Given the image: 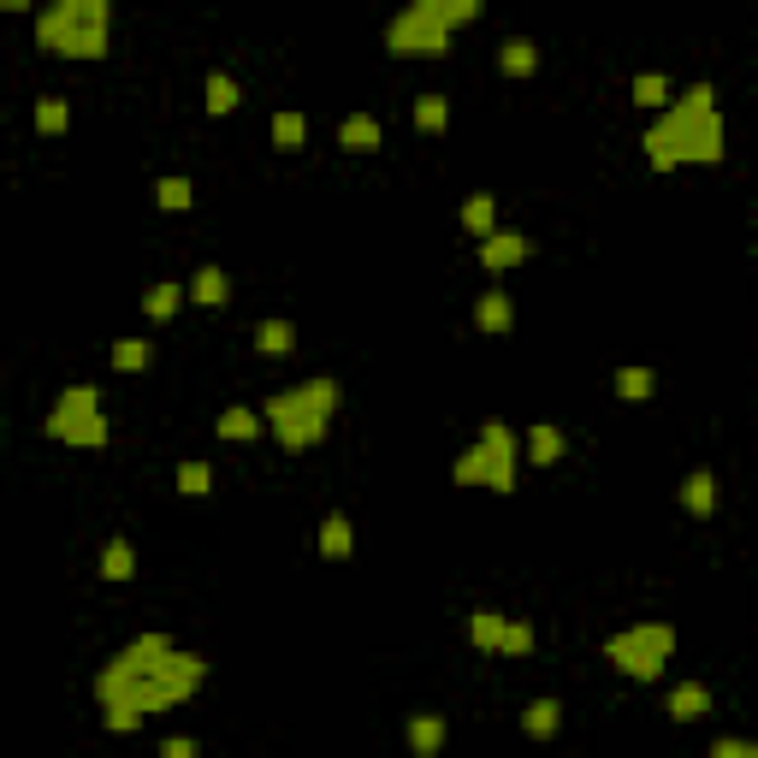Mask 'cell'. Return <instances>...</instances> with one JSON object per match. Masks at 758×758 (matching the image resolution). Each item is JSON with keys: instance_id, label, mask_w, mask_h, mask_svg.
I'll list each match as a JSON object with an SVG mask.
<instances>
[{"instance_id": "cell-1", "label": "cell", "mask_w": 758, "mask_h": 758, "mask_svg": "<svg viewBox=\"0 0 758 758\" xmlns=\"http://www.w3.org/2000/svg\"><path fill=\"white\" fill-rule=\"evenodd\" d=\"M208 681V658L179 646L172 634H137L95 669V705L107 735H130L149 717H166L184 699L202 693Z\"/></svg>"}, {"instance_id": "cell-2", "label": "cell", "mask_w": 758, "mask_h": 758, "mask_svg": "<svg viewBox=\"0 0 758 758\" xmlns=\"http://www.w3.org/2000/svg\"><path fill=\"white\" fill-rule=\"evenodd\" d=\"M646 160H652V172L717 166V160H723V113H717V90H711V83L681 90L658 119H652Z\"/></svg>"}, {"instance_id": "cell-3", "label": "cell", "mask_w": 758, "mask_h": 758, "mask_svg": "<svg viewBox=\"0 0 758 758\" xmlns=\"http://www.w3.org/2000/svg\"><path fill=\"white\" fill-rule=\"evenodd\" d=\"M480 19H486V0H410L386 24V54L391 60H445L450 36Z\"/></svg>"}, {"instance_id": "cell-4", "label": "cell", "mask_w": 758, "mask_h": 758, "mask_svg": "<svg viewBox=\"0 0 758 758\" xmlns=\"http://www.w3.org/2000/svg\"><path fill=\"white\" fill-rule=\"evenodd\" d=\"M338 403H344V386L320 374V379H302V386H290V391H273V398L261 403V421H267V433L285 450H314L332 433Z\"/></svg>"}, {"instance_id": "cell-5", "label": "cell", "mask_w": 758, "mask_h": 758, "mask_svg": "<svg viewBox=\"0 0 758 758\" xmlns=\"http://www.w3.org/2000/svg\"><path fill=\"white\" fill-rule=\"evenodd\" d=\"M113 42V7L107 0H54L36 12V48L54 60H107Z\"/></svg>"}, {"instance_id": "cell-6", "label": "cell", "mask_w": 758, "mask_h": 758, "mask_svg": "<svg viewBox=\"0 0 758 758\" xmlns=\"http://www.w3.org/2000/svg\"><path fill=\"white\" fill-rule=\"evenodd\" d=\"M516 474H521V433L509 421H486L474 433V445L450 462L457 486H486V492H516Z\"/></svg>"}, {"instance_id": "cell-7", "label": "cell", "mask_w": 758, "mask_h": 758, "mask_svg": "<svg viewBox=\"0 0 758 758\" xmlns=\"http://www.w3.org/2000/svg\"><path fill=\"white\" fill-rule=\"evenodd\" d=\"M605 658L629 681H664V664L676 658V629L669 622H634V629L605 640Z\"/></svg>"}, {"instance_id": "cell-8", "label": "cell", "mask_w": 758, "mask_h": 758, "mask_svg": "<svg viewBox=\"0 0 758 758\" xmlns=\"http://www.w3.org/2000/svg\"><path fill=\"white\" fill-rule=\"evenodd\" d=\"M42 433H48L54 445H71V450H101L113 439L107 415H101V386H66L60 398H54L48 421H42Z\"/></svg>"}, {"instance_id": "cell-9", "label": "cell", "mask_w": 758, "mask_h": 758, "mask_svg": "<svg viewBox=\"0 0 758 758\" xmlns=\"http://www.w3.org/2000/svg\"><path fill=\"white\" fill-rule=\"evenodd\" d=\"M474 255H480V267L486 273H509V267H521V261H533V238H521V231H492V238H480L474 243Z\"/></svg>"}, {"instance_id": "cell-10", "label": "cell", "mask_w": 758, "mask_h": 758, "mask_svg": "<svg viewBox=\"0 0 758 758\" xmlns=\"http://www.w3.org/2000/svg\"><path fill=\"white\" fill-rule=\"evenodd\" d=\"M509 326H516V302H509V290H504V285L480 290V302H474V332H486V338H504Z\"/></svg>"}, {"instance_id": "cell-11", "label": "cell", "mask_w": 758, "mask_h": 758, "mask_svg": "<svg viewBox=\"0 0 758 758\" xmlns=\"http://www.w3.org/2000/svg\"><path fill=\"white\" fill-rule=\"evenodd\" d=\"M410 758H445V740H450V723L439 717V711H415L410 717Z\"/></svg>"}, {"instance_id": "cell-12", "label": "cell", "mask_w": 758, "mask_h": 758, "mask_svg": "<svg viewBox=\"0 0 758 758\" xmlns=\"http://www.w3.org/2000/svg\"><path fill=\"white\" fill-rule=\"evenodd\" d=\"M338 149H344V154H379V149H386V125H379L374 113H344Z\"/></svg>"}, {"instance_id": "cell-13", "label": "cell", "mask_w": 758, "mask_h": 758, "mask_svg": "<svg viewBox=\"0 0 758 758\" xmlns=\"http://www.w3.org/2000/svg\"><path fill=\"white\" fill-rule=\"evenodd\" d=\"M314 545H320V558H326V563H349V558H356V528H349V516H344V509L320 516Z\"/></svg>"}, {"instance_id": "cell-14", "label": "cell", "mask_w": 758, "mask_h": 758, "mask_svg": "<svg viewBox=\"0 0 758 758\" xmlns=\"http://www.w3.org/2000/svg\"><path fill=\"white\" fill-rule=\"evenodd\" d=\"M184 302H196V309H226L231 302V279H226V267H196L190 273V285H184Z\"/></svg>"}, {"instance_id": "cell-15", "label": "cell", "mask_w": 758, "mask_h": 758, "mask_svg": "<svg viewBox=\"0 0 758 758\" xmlns=\"http://www.w3.org/2000/svg\"><path fill=\"white\" fill-rule=\"evenodd\" d=\"M95 575L107 581V587H125V581L137 575V545H130L125 533H113L107 545H101V563H95Z\"/></svg>"}, {"instance_id": "cell-16", "label": "cell", "mask_w": 758, "mask_h": 758, "mask_svg": "<svg viewBox=\"0 0 758 758\" xmlns=\"http://www.w3.org/2000/svg\"><path fill=\"white\" fill-rule=\"evenodd\" d=\"M214 433H220L226 445H250L267 433V421H261V410H250V403H231V410H220V421H214Z\"/></svg>"}, {"instance_id": "cell-17", "label": "cell", "mask_w": 758, "mask_h": 758, "mask_svg": "<svg viewBox=\"0 0 758 758\" xmlns=\"http://www.w3.org/2000/svg\"><path fill=\"white\" fill-rule=\"evenodd\" d=\"M664 711L676 723H699L711 711V688L705 681H676V688H669V699H664Z\"/></svg>"}, {"instance_id": "cell-18", "label": "cell", "mask_w": 758, "mask_h": 758, "mask_svg": "<svg viewBox=\"0 0 758 758\" xmlns=\"http://www.w3.org/2000/svg\"><path fill=\"white\" fill-rule=\"evenodd\" d=\"M717 504H723V486H717L711 469H693L688 480H681V509H688V516H711Z\"/></svg>"}, {"instance_id": "cell-19", "label": "cell", "mask_w": 758, "mask_h": 758, "mask_svg": "<svg viewBox=\"0 0 758 758\" xmlns=\"http://www.w3.org/2000/svg\"><path fill=\"white\" fill-rule=\"evenodd\" d=\"M457 220H462V231H469V238L480 243V238H492V231H498V202H492L486 190H474V196L462 202Z\"/></svg>"}, {"instance_id": "cell-20", "label": "cell", "mask_w": 758, "mask_h": 758, "mask_svg": "<svg viewBox=\"0 0 758 758\" xmlns=\"http://www.w3.org/2000/svg\"><path fill=\"white\" fill-rule=\"evenodd\" d=\"M273 149H279V154H302V149H309V119H302L297 107L273 113Z\"/></svg>"}, {"instance_id": "cell-21", "label": "cell", "mask_w": 758, "mask_h": 758, "mask_svg": "<svg viewBox=\"0 0 758 758\" xmlns=\"http://www.w3.org/2000/svg\"><path fill=\"white\" fill-rule=\"evenodd\" d=\"M528 462H533V469H551V462H563V427H551V421H533V427H528Z\"/></svg>"}, {"instance_id": "cell-22", "label": "cell", "mask_w": 758, "mask_h": 758, "mask_svg": "<svg viewBox=\"0 0 758 758\" xmlns=\"http://www.w3.org/2000/svg\"><path fill=\"white\" fill-rule=\"evenodd\" d=\"M558 728H563V705H558V699H533V705L521 711V735H528V740H551Z\"/></svg>"}, {"instance_id": "cell-23", "label": "cell", "mask_w": 758, "mask_h": 758, "mask_svg": "<svg viewBox=\"0 0 758 758\" xmlns=\"http://www.w3.org/2000/svg\"><path fill=\"white\" fill-rule=\"evenodd\" d=\"M629 90H634V101H640L646 113H664L669 101H676V83H669L664 71H634V83H629Z\"/></svg>"}, {"instance_id": "cell-24", "label": "cell", "mask_w": 758, "mask_h": 758, "mask_svg": "<svg viewBox=\"0 0 758 758\" xmlns=\"http://www.w3.org/2000/svg\"><path fill=\"white\" fill-rule=\"evenodd\" d=\"M154 208L160 214H190L196 208V184H190L184 172H166V179L154 184Z\"/></svg>"}, {"instance_id": "cell-25", "label": "cell", "mask_w": 758, "mask_h": 758, "mask_svg": "<svg viewBox=\"0 0 758 758\" xmlns=\"http://www.w3.org/2000/svg\"><path fill=\"white\" fill-rule=\"evenodd\" d=\"M179 309H184V285L179 279H160V285L142 290V314H149L154 326H160V320H172Z\"/></svg>"}, {"instance_id": "cell-26", "label": "cell", "mask_w": 758, "mask_h": 758, "mask_svg": "<svg viewBox=\"0 0 758 758\" xmlns=\"http://www.w3.org/2000/svg\"><path fill=\"white\" fill-rule=\"evenodd\" d=\"M498 71H504V78H533V71H539V48L528 36H509L498 48Z\"/></svg>"}, {"instance_id": "cell-27", "label": "cell", "mask_w": 758, "mask_h": 758, "mask_svg": "<svg viewBox=\"0 0 758 758\" xmlns=\"http://www.w3.org/2000/svg\"><path fill=\"white\" fill-rule=\"evenodd\" d=\"M610 386H617V398H622V403H646V398H658V374H652V368H617V374H610Z\"/></svg>"}, {"instance_id": "cell-28", "label": "cell", "mask_w": 758, "mask_h": 758, "mask_svg": "<svg viewBox=\"0 0 758 758\" xmlns=\"http://www.w3.org/2000/svg\"><path fill=\"white\" fill-rule=\"evenodd\" d=\"M410 119H415L421 137H445V130H450V101L445 95H421Z\"/></svg>"}, {"instance_id": "cell-29", "label": "cell", "mask_w": 758, "mask_h": 758, "mask_svg": "<svg viewBox=\"0 0 758 758\" xmlns=\"http://www.w3.org/2000/svg\"><path fill=\"white\" fill-rule=\"evenodd\" d=\"M255 349H261V356H290V349H297V326H290V320H261V326H255Z\"/></svg>"}, {"instance_id": "cell-30", "label": "cell", "mask_w": 758, "mask_h": 758, "mask_svg": "<svg viewBox=\"0 0 758 758\" xmlns=\"http://www.w3.org/2000/svg\"><path fill=\"white\" fill-rule=\"evenodd\" d=\"M71 130V107L60 95H42L36 101V137H66Z\"/></svg>"}, {"instance_id": "cell-31", "label": "cell", "mask_w": 758, "mask_h": 758, "mask_svg": "<svg viewBox=\"0 0 758 758\" xmlns=\"http://www.w3.org/2000/svg\"><path fill=\"white\" fill-rule=\"evenodd\" d=\"M238 101H243L238 78H231V71H208V113H214V119H226Z\"/></svg>"}, {"instance_id": "cell-32", "label": "cell", "mask_w": 758, "mask_h": 758, "mask_svg": "<svg viewBox=\"0 0 758 758\" xmlns=\"http://www.w3.org/2000/svg\"><path fill=\"white\" fill-rule=\"evenodd\" d=\"M149 361H154L149 338H119V344H113V374H142Z\"/></svg>"}, {"instance_id": "cell-33", "label": "cell", "mask_w": 758, "mask_h": 758, "mask_svg": "<svg viewBox=\"0 0 758 758\" xmlns=\"http://www.w3.org/2000/svg\"><path fill=\"white\" fill-rule=\"evenodd\" d=\"M504 622H509V617H498V610H474V617H469V640H474L480 652H498Z\"/></svg>"}, {"instance_id": "cell-34", "label": "cell", "mask_w": 758, "mask_h": 758, "mask_svg": "<svg viewBox=\"0 0 758 758\" xmlns=\"http://www.w3.org/2000/svg\"><path fill=\"white\" fill-rule=\"evenodd\" d=\"M179 492H184V498H208V492H214V469H208V462H179Z\"/></svg>"}, {"instance_id": "cell-35", "label": "cell", "mask_w": 758, "mask_h": 758, "mask_svg": "<svg viewBox=\"0 0 758 758\" xmlns=\"http://www.w3.org/2000/svg\"><path fill=\"white\" fill-rule=\"evenodd\" d=\"M498 652H504V658H528V652H533V629H528V622H516V617H509V622H504Z\"/></svg>"}, {"instance_id": "cell-36", "label": "cell", "mask_w": 758, "mask_h": 758, "mask_svg": "<svg viewBox=\"0 0 758 758\" xmlns=\"http://www.w3.org/2000/svg\"><path fill=\"white\" fill-rule=\"evenodd\" d=\"M711 758H758L753 740H740V735H723L717 747H711Z\"/></svg>"}, {"instance_id": "cell-37", "label": "cell", "mask_w": 758, "mask_h": 758, "mask_svg": "<svg viewBox=\"0 0 758 758\" xmlns=\"http://www.w3.org/2000/svg\"><path fill=\"white\" fill-rule=\"evenodd\" d=\"M160 758H202V747L190 735H172V740H160Z\"/></svg>"}, {"instance_id": "cell-38", "label": "cell", "mask_w": 758, "mask_h": 758, "mask_svg": "<svg viewBox=\"0 0 758 758\" xmlns=\"http://www.w3.org/2000/svg\"><path fill=\"white\" fill-rule=\"evenodd\" d=\"M0 12H31V7H24V0H0Z\"/></svg>"}]
</instances>
